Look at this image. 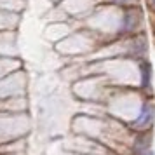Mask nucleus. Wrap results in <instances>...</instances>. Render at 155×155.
Masks as SVG:
<instances>
[{"mask_svg":"<svg viewBox=\"0 0 155 155\" xmlns=\"http://www.w3.org/2000/svg\"><path fill=\"white\" fill-rule=\"evenodd\" d=\"M152 119H153V106L152 105H145L143 106V110H141V115L138 117V120L134 122V126H138V127L147 126Z\"/></svg>","mask_w":155,"mask_h":155,"instance_id":"obj_1","label":"nucleus"},{"mask_svg":"<svg viewBox=\"0 0 155 155\" xmlns=\"http://www.w3.org/2000/svg\"><path fill=\"white\" fill-rule=\"evenodd\" d=\"M141 77H143V85H148V78H150V66L147 63L141 64Z\"/></svg>","mask_w":155,"mask_h":155,"instance_id":"obj_2","label":"nucleus"},{"mask_svg":"<svg viewBox=\"0 0 155 155\" xmlns=\"http://www.w3.org/2000/svg\"><path fill=\"white\" fill-rule=\"evenodd\" d=\"M113 2H119V4H127V2H131V0H113Z\"/></svg>","mask_w":155,"mask_h":155,"instance_id":"obj_3","label":"nucleus"},{"mask_svg":"<svg viewBox=\"0 0 155 155\" xmlns=\"http://www.w3.org/2000/svg\"><path fill=\"white\" fill-rule=\"evenodd\" d=\"M153 5H155V0H153Z\"/></svg>","mask_w":155,"mask_h":155,"instance_id":"obj_4","label":"nucleus"}]
</instances>
